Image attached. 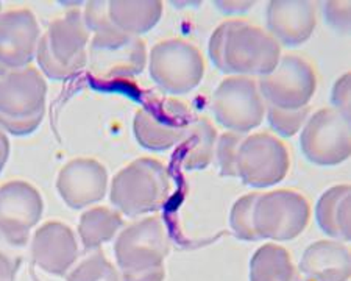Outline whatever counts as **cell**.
<instances>
[{"instance_id": "cell-24", "label": "cell", "mask_w": 351, "mask_h": 281, "mask_svg": "<svg viewBox=\"0 0 351 281\" xmlns=\"http://www.w3.org/2000/svg\"><path fill=\"white\" fill-rule=\"evenodd\" d=\"M123 227V219L117 211L105 206H94L84 211L78 223V234L86 250L99 249L108 243Z\"/></svg>"}, {"instance_id": "cell-20", "label": "cell", "mask_w": 351, "mask_h": 281, "mask_svg": "<svg viewBox=\"0 0 351 281\" xmlns=\"http://www.w3.org/2000/svg\"><path fill=\"white\" fill-rule=\"evenodd\" d=\"M108 21L116 30L141 36L150 32L162 16L160 0H112L108 2Z\"/></svg>"}, {"instance_id": "cell-26", "label": "cell", "mask_w": 351, "mask_h": 281, "mask_svg": "<svg viewBox=\"0 0 351 281\" xmlns=\"http://www.w3.org/2000/svg\"><path fill=\"white\" fill-rule=\"evenodd\" d=\"M67 281H121V277L105 253L95 252L67 275Z\"/></svg>"}, {"instance_id": "cell-35", "label": "cell", "mask_w": 351, "mask_h": 281, "mask_svg": "<svg viewBox=\"0 0 351 281\" xmlns=\"http://www.w3.org/2000/svg\"><path fill=\"white\" fill-rule=\"evenodd\" d=\"M0 10H2V3H0Z\"/></svg>"}, {"instance_id": "cell-27", "label": "cell", "mask_w": 351, "mask_h": 281, "mask_svg": "<svg viewBox=\"0 0 351 281\" xmlns=\"http://www.w3.org/2000/svg\"><path fill=\"white\" fill-rule=\"evenodd\" d=\"M309 106L300 110H280L275 106L267 105L265 108V114H267V121L270 123L271 130L282 138H292L302 130L304 123H306L309 117Z\"/></svg>"}, {"instance_id": "cell-1", "label": "cell", "mask_w": 351, "mask_h": 281, "mask_svg": "<svg viewBox=\"0 0 351 281\" xmlns=\"http://www.w3.org/2000/svg\"><path fill=\"white\" fill-rule=\"evenodd\" d=\"M209 58L220 72L243 77L267 75L281 58V46L263 27L228 19L209 39Z\"/></svg>"}, {"instance_id": "cell-32", "label": "cell", "mask_w": 351, "mask_h": 281, "mask_svg": "<svg viewBox=\"0 0 351 281\" xmlns=\"http://www.w3.org/2000/svg\"><path fill=\"white\" fill-rule=\"evenodd\" d=\"M166 271L162 267L152 269V271H143L136 273H122L121 281H164Z\"/></svg>"}, {"instance_id": "cell-6", "label": "cell", "mask_w": 351, "mask_h": 281, "mask_svg": "<svg viewBox=\"0 0 351 281\" xmlns=\"http://www.w3.org/2000/svg\"><path fill=\"white\" fill-rule=\"evenodd\" d=\"M189 105L172 95H152L136 111L133 133L141 147L164 151L184 138L192 122Z\"/></svg>"}, {"instance_id": "cell-19", "label": "cell", "mask_w": 351, "mask_h": 281, "mask_svg": "<svg viewBox=\"0 0 351 281\" xmlns=\"http://www.w3.org/2000/svg\"><path fill=\"white\" fill-rule=\"evenodd\" d=\"M300 281H348L351 258L342 241H317L304 250L300 261Z\"/></svg>"}, {"instance_id": "cell-33", "label": "cell", "mask_w": 351, "mask_h": 281, "mask_svg": "<svg viewBox=\"0 0 351 281\" xmlns=\"http://www.w3.org/2000/svg\"><path fill=\"white\" fill-rule=\"evenodd\" d=\"M217 8L223 11L226 14H236V13H243V11L252 10L253 2H216Z\"/></svg>"}, {"instance_id": "cell-30", "label": "cell", "mask_w": 351, "mask_h": 281, "mask_svg": "<svg viewBox=\"0 0 351 281\" xmlns=\"http://www.w3.org/2000/svg\"><path fill=\"white\" fill-rule=\"evenodd\" d=\"M324 16L328 25L334 30L348 35L350 33V2H325Z\"/></svg>"}, {"instance_id": "cell-14", "label": "cell", "mask_w": 351, "mask_h": 281, "mask_svg": "<svg viewBox=\"0 0 351 281\" xmlns=\"http://www.w3.org/2000/svg\"><path fill=\"white\" fill-rule=\"evenodd\" d=\"M43 210L39 191L24 180L0 186V233L21 249L27 245L30 230L38 225Z\"/></svg>"}, {"instance_id": "cell-3", "label": "cell", "mask_w": 351, "mask_h": 281, "mask_svg": "<svg viewBox=\"0 0 351 281\" xmlns=\"http://www.w3.org/2000/svg\"><path fill=\"white\" fill-rule=\"evenodd\" d=\"M45 95L47 83L35 66L0 75V128L13 136L36 132L45 114Z\"/></svg>"}, {"instance_id": "cell-8", "label": "cell", "mask_w": 351, "mask_h": 281, "mask_svg": "<svg viewBox=\"0 0 351 281\" xmlns=\"http://www.w3.org/2000/svg\"><path fill=\"white\" fill-rule=\"evenodd\" d=\"M311 221L309 200L295 189H275L259 194L253 211V227L259 239L292 241Z\"/></svg>"}, {"instance_id": "cell-5", "label": "cell", "mask_w": 351, "mask_h": 281, "mask_svg": "<svg viewBox=\"0 0 351 281\" xmlns=\"http://www.w3.org/2000/svg\"><path fill=\"white\" fill-rule=\"evenodd\" d=\"M147 47L139 36L112 27L95 32L88 47V69L94 83L127 82L145 69Z\"/></svg>"}, {"instance_id": "cell-25", "label": "cell", "mask_w": 351, "mask_h": 281, "mask_svg": "<svg viewBox=\"0 0 351 281\" xmlns=\"http://www.w3.org/2000/svg\"><path fill=\"white\" fill-rule=\"evenodd\" d=\"M259 193H252L241 197L234 201L230 212V225L237 239L247 241V243H256L261 241L258 238L253 227V211Z\"/></svg>"}, {"instance_id": "cell-29", "label": "cell", "mask_w": 351, "mask_h": 281, "mask_svg": "<svg viewBox=\"0 0 351 281\" xmlns=\"http://www.w3.org/2000/svg\"><path fill=\"white\" fill-rule=\"evenodd\" d=\"M22 262V249L0 233V281H14Z\"/></svg>"}, {"instance_id": "cell-34", "label": "cell", "mask_w": 351, "mask_h": 281, "mask_svg": "<svg viewBox=\"0 0 351 281\" xmlns=\"http://www.w3.org/2000/svg\"><path fill=\"white\" fill-rule=\"evenodd\" d=\"M10 156V140L7 134L0 128V173H2L5 164H7Z\"/></svg>"}, {"instance_id": "cell-28", "label": "cell", "mask_w": 351, "mask_h": 281, "mask_svg": "<svg viewBox=\"0 0 351 281\" xmlns=\"http://www.w3.org/2000/svg\"><path fill=\"white\" fill-rule=\"evenodd\" d=\"M243 138H245V134L225 132L217 139L214 155L217 156L220 175L222 177H237V155H239V147Z\"/></svg>"}, {"instance_id": "cell-9", "label": "cell", "mask_w": 351, "mask_h": 281, "mask_svg": "<svg viewBox=\"0 0 351 281\" xmlns=\"http://www.w3.org/2000/svg\"><path fill=\"white\" fill-rule=\"evenodd\" d=\"M300 147L309 162L337 166L351 155L350 114L336 108H322L308 117L300 134Z\"/></svg>"}, {"instance_id": "cell-22", "label": "cell", "mask_w": 351, "mask_h": 281, "mask_svg": "<svg viewBox=\"0 0 351 281\" xmlns=\"http://www.w3.org/2000/svg\"><path fill=\"white\" fill-rule=\"evenodd\" d=\"M350 194L348 184H337L325 191L317 201L315 219L322 232L334 239L350 241Z\"/></svg>"}, {"instance_id": "cell-23", "label": "cell", "mask_w": 351, "mask_h": 281, "mask_svg": "<svg viewBox=\"0 0 351 281\" xmlns=\"http://www.w3.org/2000/svg\"><path fill=\"white\" fill-rule=\"evenodd\" d=\"M250 281H300V275L287 249L265 244L252 256Z\"/></svg>"}, {"instance_id": "cell-15", "label": "cell", "mask_w": 351, "mask_h": 281, "mask_svg": "<svg viewBox=\"0 0 351 281\" xmlns=\"http://www.w3.org/2000/svg\"><path fill=\"white\" fill-rule=\"evenodd\" d=\"M39 24L28 8L0 13V75L21 71L36 58Z\"/></svg>"}, {"instance_id": "cell-31", "label": "cell", "mask_w": 351, "mask_h": 281, "mask_svg": "<svg viewBox=\"0 0 351 281\" xmlns=\"http://www.w3.org/2000/svg\"><path fill=\"white\" fill-rule=\"evenodd\" d=\"M350 82L351 74L347 72L337 78L331 91L332 108L342 111L345 114H350Z\"/></svg>"}, {"instance_id": "cell-11", "label": "cell", "mask_w": 351, "mask_h": 281, "mask_svg": "<svg viewBox=\"0 0 351 281\" xmlns=\"http://www.w3.org/2000/svg\"><path fill=\"white\" fill-rule=\"evenodd\" d=\"M258 86L267 105L280 110H300L309 106L314 97L317 74L308 58L287 53L281 55L270 74L259 77Z\"/></svg>"}, {"instance_id": "cell-18", "label": "cell", "mask_w": 351, "mask_h": 281, "mask_svg": "<svg viewBox=\"0 0 351 281\" xmlns=\"http://www.w3.org/2000/svg\"><path fill=\"white\" fill-rule=\"evenodd\" d=\"M32 258L44 272L61 277L78 258L75 234L63 222H45L32 239Z\"/></svg>"}, {"instance_id": "cell-2", "label": "cell", "mask_w": 351, "mask_h": 281, "mask_svg": "<svg viewBox=\"0 0 351 281\" xmlns=\"http://www.w3.org/2000/svg\"><path fill=\"white\" fill-rule=\"evenodd\" d=\"M89 35L83 13L77 8L50 22L36 50L41 74L55 82L77 75L88 64Z\"/></svg>"}, {"instance_id": "cell-4", "label": "cell", "mask_w": 351, "mask_h": 281, "mask_svg": "<svg viewBox=\"0 0 351 281\" xmlns=\"http://www.w3.org/2000/svg\"><path fill=\"white\" fill-rule=\"evenodd\" d=\"M171 195L167 167L155 158H139L116 173L110 200L122 215L138 217L161 210Z\"/></svg>"}, {"instance_id": "cell-13", "label": "cell", "mask_w": 351, "mask_h": 281, "mask_svg": "<svg viewBox=\"0 0 351 281\" xmlns=\"http://www.w3.org/2000/svg\"><path fill=\"white\" fill-rule=\"evenodd\" d=\"M114 255L122 273L162 267L169 255V236L161 219L147 217L128 225L119 234Z\"/></svg>"}, {"instance_id": "cell-16", "label": "cell", "mask_w": 351, "mask_h": 281, "mask_svg": "<svg viewBox=\"0 0 351 281\" xmlns=\"http://www.w3.org/2000/svg\"><path fill=\"white\" fill-rule=\"evenodd\" d=\"M108 188V172L94 158H75L61 169L56 178V189L72 210L97 204Z\"/></svg>"}, {"instance_id": "cell-21", "label": "cell", "mask_w": 351, "mask_h": 281, "mask_svg": "<svg viewBox=\"0 0 351 281\" xmlns=\"http://www.w3.org/2000/svg\"><path fill=\"white\" fill-rule=\"evenodd\" d=\"M217 132L205 116H194L181 139L178 155L184 171H203L213 162L216 151Z\"/></svg>"}, {"instance_id": "cell-17", "label": "cell", "mask_w": 351, "mask_h": 281, "mask_svg": "<svg viewBox=\"0 0 351 281\" xmlns=\"http://www.w3.org/2000/svg\"><path fill=\"white\" fill-rule=\"evenodd\" d=\"M267 28L280 46H302L317 25L315 3L306 0H271L267 5Z\"/></svg>"}, {"instance_id": "cell-7", "label": "cell", "mask_w": 351, "mask_h": 281, "mask_svg": "<svg viewBox=\"0 0 351 281\" xmlns=\"http://www.w3.org/2000/svg\"><path fill=\"white\" fill-rule=\"evenodd\" d=\"M149 74L158 88L169 95L188 94L205 75V60L194 44L181 38L164 39L150 50Z\"/></svg>"}, {"instance_id": "cell-12", "label": "cell", "mask_w": 351, "mask_h": 281, "mask_svg": "<svg viewBox=\"0 0 351 281\" xmlns=\"http://www.w3.org/2000/svg\"><path fill=\"white\" fill-rule=\"evenodd\" d=\"M291 169L286 144L267 132L245 136L237 155V177L253 188H269L282 182Z\"/></svg>"}, {"instance_id": "cell-10", "label": "cell", "mask_w": 351, "mask_h": 281, "mask_svg": "<svg viewBox=\"0 0 351 281\" xmlns=\"http://www.w3.org/2000/svg\"><path fill=\"white\" fill-rule=\"evenodd\" d=\"M267 103L253 77L233 75L220 82L213 95V112L228 132L247 134L259 127Z\"/></svg>"}]
</instances>
